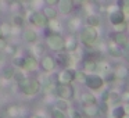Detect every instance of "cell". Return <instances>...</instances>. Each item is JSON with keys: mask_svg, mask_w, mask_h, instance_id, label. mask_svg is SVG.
Returning a JSON list of instances; mask_svg holds the SVG:
<instances>
[{"mask_svg": "<svg viewBox=\"0 0 129 118\" xmlns=\"http://www.w3.org/2000/svg\"><path fill=\"white\" fill-rule=\"evenodd\" d=\"M45 39H46V47L49 50L54 51V53L65 51V38L60 32H53L46 26Z\"/></svg>", "mask_w": 129, "mask_h": 118, "instance_id": "1", "label": "cell"}, {"mask_svg": "<svg viewBox=\"0 0 129 118\" xmlns=\"http://www.w3.org/2000/svg\"><path fill=\"white\" fill-rule=\"evenodd\" d=\"M79 42L87 49H92L93 46L97 43L99 40V32L97 28H93V26H83V28L79 29Z\"/></svg>", "mask_w": 129, "mask_h": 118, "instance_id": "2", "label": "cell"}, {"mask_svg": "<svg viewBox=\"0 0 129 118\" xmlns=\"http://www.w3.org/2000/svg\"><path fill=\"white\" fill-rule=\"evenodd\" d=\"M17 85H18L20 92L24 93L25 96H35L42 90V83L36 78H25L24 81H21Z\"/></svg>", "mask_w": 129, "mask_h": 118, "instance_id": "3", "label": "cell"}, {"mask_svg": "<svg viewBox=\"0 0 129 118\" xmlns=\"http://www.w3.org/2000/svg\"><path fill=\"white\" fill-rule=\"evenodd\" d=\"M83 85L92 92H97V90H101V87L104 86V78L96 72L87 74Z\"/></svg>", "mask_w": 129, "mask_h": 118, "instance_id": "4", "label": "cell"}, {"mask_svg": "<svg viewBox=\"0 0 129 118\" xmlns=\"http://www.w3.org/2000/svg\"><path fill=\"white\" fill-rule=\"evenodd\" d=\"M28 22L31 25H34L35 28H46L49 24V20L46 18V15L42 11H38V10H32L29 11L28 17H26Z\"/></svg>", "mask_w": 129, "mask_h": 118, "instance_id": "5", "label": "cell"}, {"mask_svg": "<svg viewBox=\"0 0 129 118\" xmlns=\"http://www.w3.org/2000/svg\"><path fill=\"white\" fill-rule=\"evenodd\" d=\"M75 78H76V70L72 67H67V68H61V71L56 75V82L57 83L70 85L72 82H75Z\"/></svg>", "mask_w": 129, "mask_h": 118, "instance_id": "6", "label": "cell"}, {"mask_svg": "<svg viewBox=\"0 0 129 118\" xmlns=\"http://www.w3.org/2000/svg\"><path fill=\"white\" fill-rule=\"evenodd\" d=\"M54 95L60 99H64V100H72L75 97V87L72 86V83L70 85H64V83H57L56 85V92Z\"/></svg>", "mask_w": 129, "mask_h": 118, "instance_id": "7", "label": "cell"}, {"mask_svg": "<svg viewBox=\"0 0 129 118\" xmlns=\"http://www.w3.org/2000/svg\"><path fill=\"white\" fill-rule=\"evenodd\" d=\"M39 67L43 72L50 74L57 68V63H56V57L50 56V54H43L39 60Z\"/></svg>", "mask_w": 129, "mask_h": 118, "instance_id": "8", "label": "cell"}, {"mask_svg": "<svg viewBox=\"0 0 129 118\" xmlns=\"http://www.w3.org/2000/svg\"><path fill=\"white\" fill-rule=\"evenodd\" d=\"M72 56L71 53H67V51H61V53H57L56 57V63H57V67H61V68H67L72 65Z\"/></svg>", "mask_w": 129, "mask_h": 118, "instance_id": "9", "label": "cell"}, {"mask_svg": "<svg viewBox=\"0 0 129 118\" xmlns=\"http://www.w3.org/2000/svg\"><path fill=\"white\" fill-rule=\"evenodd\" d=\"M110 39L114 40L121 49H123L129 43V36H128L126 32H117L115 31V32H112V34L110 35Z\"/></svg>", "mask_w": 129, "mask_h": 118, "instance_id": "10", "label": "cell"}, {"mask_svg": "<svg viewBox=\"0 0 129 118\" xmlns=\"http://www.w3.org/2000/svg\"><path fill=\"white\" fill-rule=\"evenodd\" d=\"M125 18H126L125 14H123L119 9H115V10H112V11L108 13V21H110V24H111L112 26L125 22Z\"/></svg>", "mask_w": 129, "mask_h": 118, "instance_id": "11", "label": "cell"}, {"mask_svg": "<svg viewBox=\"0 0 129 118\" xmlns=\"http://www.w3.org/2000/svg\"><path fill=\"white\" fill-rule=\"evenodd\" d=\"M58 13L62 15H70L71 13L74 11V7H75V3L74 0H58Z\"/></svg>", "mask_w": 129, "mask_h": 118, "instance_id": "12", "label": "cell"}, {"mask_svg": "<svg viewBox=\"0 0 129 118\" xmlns=\"http://www.w3.org/2000/svg\"><path fill=\"white\" fill-rule=\"evenodd\" d=\"M78 46H79V39L74 34H70L65 38V51L67 53H71V54L75 53L78 50Z\"/></svg>", "mask_w": 129, "mask_h": 118, "instance_id": "13", "label": "cell"}, {"mask_svg": "<svg viewBox=\"0 0 129 118\" xmlns=\"http://www.w3.org/2000/svg\"><path fill=\"white\" fill-rule=\"evenodd\" d=\"M82 114H83L85 118H97L100 115V112H99V103L82 106Z\"/></svg>", "mask_w": 129, "mask_h": 118, "instance_id": "14", "label": "cell"}, {"mask_svg": "<svg viewBox=\"0 0 129 118\" xmlns=\"http://www.w3.org/2000/svg\"><path fill=\"white\" fill-rule=\"evenodd\" d=\"M107 53H108V56L114 57V58H119V57L123 56L122 49H121L119 46H118L114 40H111V39H110L108 43H107Z\"/></svg>", "mask_w": 129, "mask_h": 118, "instance_id": "15", "label": "cell"}, {"mask_svg": "<svg viewBox=\"0 0 129 118\" xmlns=\"http://www.w3.org/2000/svg\"><path fill=\"white\" fill-rule=\"evenodd\" d=\"M21 38L24 39V42L32 45V43L38 42V32L32 28H24L22 34H21Z\"/></svg>", "mask_w": 129, "mask_h": 118, "instance_id": "16", "label": "cell"}, {"mask_svg": "<svg viewBox=\"0 0 129 118\" xmlns=\"http://www.w3.org/2000/svg\"><path fill=\"white\" fill-rule=\"evenodd\" d=\"M79 100H81L82 106H87V104H96L97 103V97L94 96V93H93L92 90H83V92L81 93Z\"/></svg>", "mask_w": 129, "mask_h": 118, "instance_id": "17", "label": "cell"}, {"mask_svg": "<svg viewBox=\"0 0 129 118\" xmlns=\"http://www.w3.org/2000/svg\"><path fill=\"white\" fill-rule=\"evenodd\" d=\"M99 70V63L93 58H86L82 64V71H85L86 74H93Z\"/></svg>", "mask_w": 129, "mask_h": 118, "instance_id": "18", "label": "cell"}, {"mask_svg": "<svg viewBox=\"0 0 129 118\" xmlns=\"http://www.w3.org/2000/svg\"><path fill=\"white\" fill-rule=\"evenodd\" d=\"M112 71L117 76V81H125L129 78V67L126 65H117Z\"/></svg>", "mask_w": 129, "mask_h": 118, "instance_id": "19", "label": "cell"}, {"mask_svg": "<svg viewBox=\"0 0 129 118\" xmlns=\"http://www.w3.org/2000/svg\"><path fill=\"white\" fill-rule=\"evenodd\" d=\"M85 24H86L87 26H93V28H99L101 24V18L99 14H96V13H90V14L86 15V18H85Z\"/></svg>", "mask_w": 129, "mask_h": 118, "instance_id": "20", "label": "cell"}, {"mask_svg": "<svg viewBox=\"0 0 129 118\" xmlns=\"http://www.w3.org/2000/svg\"><path fill=\"white\" fill-rule=\"evenodd\" d=\"M38 67H39V61H38L36 57L31 56V54H29V56H26V58H25V67H24V70L32 72V71H35Z\"/></svg>", "mask_w": 129, "mask_h": 118, "instance_id": "21", "label": "cell"}, {"mask_svg": "<svg viewBox=\"0 0 129 118\" xmlns=\"http://www.w3.org/2000/svg\"><path fill=\"white\" fill-rule=\"evenodd\" d=\"M81 25H82V22H81V18L79 17H72L71 20H68V22H67V28L71 34L78 32L79 29H81Z\"/></svg>", "mask_w": 129, "mask_h": 118, "instance_id": "22", "label": "cell"}, {"mask_svg": "<svg viewBox=\"0 0 129 118\" xmlns=\"http://www.w3.org/2000/svg\"><path fill=\"white\" fill-rule=\"evenodd\" d=\"M119 101H122L121 100V95L117 92V90H110L108 92V97H107V101L106 103L108 104L110 107H114V106H117V104H119Z\"/></svg>", "mask_w": 129, "mask_h": 118, "instance_id": "23", "label": "cell"}, {"mask_svg": "<svg viewBox=\"0 0 129 118\" xmlns=\"http://www.w3.org/2000/svg\"><path fill=\"white\" fill-rule=\"evenodd\" d=\"M31 56H34V57H42L43 54H45V45L43 43H32V46H31Z\"/></svg>", "mask_w": 129, "mask_h": 118, "instance_id": "24", "label": "cell"}, {"mask_svg": "<svg viewBox=\"0 0 129 118\" xmlns=\"http://www.w3.org/2000/svg\"><path fill=\"white\" fill-rule=\"evenodd\" d=\"M110 114H111L114 118H123V117L126 115L125 106H123V104H117V106L111 107V111H110Z\"/></svg>", "mask_w": 129, "mask_h": 118, "instance_id": "25", "label": "cell"}, {"mask_svg": "<svg viewBox=\"0 0 129 118\" xmlns=\"http://www.w3.org/2000/svg\"><path fill=\"white\" fill-rule=\"evenodd\" d=\"M6 114L9 118H18L21 115V110L17 104H10L6 108Z\"/></svg>", "mask_w": 129, "mask_h": 118, "instance_id": "26", "label": "cell"}, {"mask_svg": "<svg viewBox=\"0 0 129 118\" xmlns=\"http://www.w3.org/2000/svg\"><path fill=\"white\" fill-rule=\"evenodd\" d=\"M24 24H25V17H24L21 13H15V14H13V17H11V25L24 28Z\"/></svg>", "mask_w": 129, "mask_h": 118, "instance_id": "27", "label": "cell"}, {"mask_svg": "<svg viewBox=\"0 0 129 118\" xmlns=\"http://www.w3.org/2000/svg\"><path fill=\"white\" fill-rule=\"evenodd\" d=\"M42 13L46 15L47 20H54V18H57V15H58V11L51 6H45L42 10Z\"/></svg>", "mask_w": 129, "mask_h": 118, "instance_id": "28", "label": "cell"}, {"mask_svg": "<svg viewBox=\"0 0 129 118\" xmlns=\"http://www.w3.org/2000/svg\"><path fill=\"white\" fill-rule=\"evenodd\" d=\"M0 35L3 38L11 36V22H2L0 24Z\"/></svg>", "mask_w": 129, "mask_h": 118, "instance_id": "29", "label": "cell"}, {"mask_svg": "<svg viewBox=\"0 0 129 118\" xmlns=\"http://www.w3.org/2000/svg\"><path fill=\"white\" fill-rule=\"evenodd\" d=\"M54 107L58 110H62V111L67 112L68 110H70V103H68V100H64V99H60L57 97V100L54 101Z\"/></svg>", "mask_w": 129, "mask_h": 118, "instance_id": "30", "label": "cell"}, {"mask_svg": "<svg viewBox=\"0 0 129 118\" xmlns=\"http://www.w3.org/2000/svg\"><path fill=\"white\" fill-rule=\"evenodd\" d=\"M3 51H4V54H6V56L14 57V56H17V53H18V46L14 45V43H11V45H9V43H7V46L3 49Z\"/></svg>", "mask_w": 129, "mask_h": 118, "instance_id": "31", "label": "cell"}, {"mask_svg": "<svg viewBox=\"0 0 129 118\" xmlns=\"http://www.w3.org/2000/svg\"><path fill=\"white\" fill-rule=\"evenodd\" d=\"M117 7L125 14V17H129V0H118Z\"/></svg>", "mask_w": 129, "mask_h": 118, "instance_id": "32", "label": "cell"}, {"mask_svg": "<svg viewBox=\"0 0 129 118\" xmlns=\"http://www.w3.org/2000/svg\"><path fill=\"white\" fill-rule=\"evenodd\" d=\"M25 78H26V75H25V70H22V68H15L14 75H13V81H15L17 83H20V82H21V81H24Z\"/></svg>", "mask_w": 129, "mask_h": 118, "instance_id": "33", "label": "cell"}, {"mask_svg": "<svg viewBox=\"0 0 129 118\" xmlns=\"http://www.w3.org/2000/svg\"><path fill=\"white\" fill-rule=\"evenodd\" d=\"M14 71H15V67H4L3 71H2V76H3V79H6V81H11L13 75H14Z\"/></svg>", "mask_w": 129, "mask_h": 118, "instance_id": "34", "label": "cell"}, {"mask_svg": "<svg viewBox=\"0 0 129 118\" xmlns=\"http://www.w3.org/2000/svg\"><path fill=\"white\" fill-rule=\"evenodd\" d=\"M10 10L14 11V14H15V13H21L24 10V2H21V0L11 2V3H10Z\"/></svg>", "mask_w": 129, "mask_h": 118, "instance_id": "35", "label": "cell"}, {"mask_svg": "<svg viewBox=\"0 0 129 118\" xmlns=\"http://www.w3.org/2000/svg\"><path fill=\"white\" fill-rule=\"evenodd\" d=\"M25 58L26 57L24 56H14L13 57V65H14L15 68H22L25 67Z\"/></svg>", "mask_w": 129, "mask_h": 118, "instance_id": "36", "label": "cell"}, {"mask_svg": "<svg viewBox=\"0 0 129 118\" xmlns=\"http://www.w3.org/2000/svg\"><path fill=\"white\" fill-rule=\"evenodd\" d=\"M47 28L50 29V31H53V32H60L61 31V24H60V21H57V18H54V20H49Z\"/></svg>", "mask_w": 129, "mask_h": 118, "instance_id": "37", "label": "cell"}, {"mask_svg": "<svg viewBox=\"0 0 129 118\" xmlns=\"http://www.w3.org/2000/svg\"><path fill=\"white\" fill-rule=\"evenodd\" d=\"M50 117L51 118H67V114H65V111H62V110H58L56 108V107H53L50 111Z\"/></svg>", "mask_w": 129, "mask_h": 118, "instance_id": "38", "label": "cell"}, {"mask_svg": "<svg viewBox=\"0 0 129 118\" xmlns=\"http://www.w3.org/2000/svg\"><path fill=\"white\" fill-rule=\"evenodd\" d=\"M103 78H104V83H114V82L117 81V76H115L114 71H111V70L107 71Z\"/></svg>", "mask_w": 129, "mask_h": 118, "instance_id": "39", "label": "cell"}, {"mask_svg": "<svg viewBox=\"0 0 129 118\" xmlns=\"http://www.w3.org/2000/svg\"><path fill=\"white\" fill-rule=\"evenodd\" d=\"M68 117H70V118H85L83 114H82V111L75 110V108H70V110H68Z\"/></svg>", "mask_w": 129, "mask_h": 118, "instance_id": "40", "label": "cell"}, {"mask_svg": "<svg viewBox=\"0 0 129 118\" xmlns=\"http://www.w3.org/2000/svg\"><path fill=\"white\" fill-rule=\"evenodd\" d=\"M86 75H87V74L85 72V71H82V70L76 71V78H75V81H76V82H79V83H85Z\"/></svg>", "mask_w": 129, "mask_h": 118, "instance_id": "41", "label": "cell"}, {"mask_svg": "<svg viewBox=\"0 0 129 118\" xmlns=\"http://www.w3.org/2000/svg\"><path fill=\"white\" fill-rule=\"evenodd\" d=\"M115 28V31L117 32H126V29H128V22H122V24H119V25H115L114 26Z\"/></svg>", "mask_w": 129, "mask_h": 118, "instance_id": "42", "label": "cell"}, {"mask_svg": "<svg viewBox=\"0 0 129 118\" xmlns=\"http://www.w3.org/2000/svg\"><path fill=\"white\" fill-rule=\"evenodd\" d=\"M22 29H24V28H20V26L11 25V36H18V35H21V34H22Z\"/></svg>", "mask_w": 129, "mask_h": 118, "instance_id": "43", "label": "cell"}, {"mask_svg": "<svg viewBox=\"0 0 129 118\" xmlns=\"http://www.w3.org/2000/svg\"><path fill=\"white\" fill-rule=\"evenodd\" d=\"M46 3V6H51V7H56L58 4V0H43Z\"/></svg>", "mask_w": 129, "mask_h": 118, "instance_id": "44", "label": "cell"}, {"mask_svg": "<svg viewBox=\"0 0 129 118\" xmlns=\"http://www.w3.org/2000/svg\"><path fill=\"white\" fill-rule=\"evenodd\" d=\"M7 46V40H6V38H3V36H0V50H3L4 47Z\"/></svg>", "mask_w": 129, "mask_h": 118, "instance_id": "45", "label": "cell"}, {"mask_svg": "<svg viewBox=\"0 0 129 118\" xmlns=\"http://www.w3.org/2000/svg\"><path fill=\"white\" fill-rule=\"evenodd\" d=\"M122 51H123V53H126V54H129V43H128V45H126L125 47L122 49Z\"/></svg>", "mask_w": 129, "mask_h": 118, "instance_id": "46", "label": "cell"}, {"mask_svg": "<svg viewBox=\"0 0 129 118\" xmlns=\"http://www.w3.org/2000/svg\"><path fill=\"white\" fill-rule=\"evenodd\" d=\"M28 118H42V117H40L39 114H31V115H29Z\"/></svg>", "mask_w": 129, "mask_h": 118, "instance_id": "47", "label": "cell"}, {"mask_svg": "<svg viewBox=\"0 0 129 118\" xmlns=\"http://www.w3.org/2000/svg\"><path fill=\"white\" fill-rule=\"evenodd\" d=\"M83 2H86V0H74V3H83Z\"/></svg>", "mask_w": 129, "mask_h": 118, "instance_id": "48", "label": "cell"}, {"mask_svg": "<svg viewBox=\"0 0 129 118\" xmlns=\"http://www.w3.org/2000/svg\"><path fill=\"white\" fill-rule=\"evenodd\" d=\"M126 34H129V22H128V29H126Z\"/></svg>", "mask_w": 129, "mask_h": 118, "instance_id": "49", "label": "cell"}, {"mask_svg": "<svg viewBox=\"0 0 129 118\" xmlns=\"http://www.w3.org/2000/svg\"><path fill=\"white\" fill-rule=\"evenodd\" d=\"M7 2H9V3H11V2H15V0H7Z\"/></svg>", "mask_w": 129, "mask_h": 118, "instance_id": "50", "label": "cell"}, {"mask_svg": "<svg viewBox=\"0 0 129 118\" xmlns=\"http://www.w3.org/2000/svg\"><path fill=\"white\" fill-rule=\"evenodd\" d=\"M123 118H129V115H128V114H126V115H125V117H123Z\"/></svg>", "mask_w": 129, "mask_h": 118, "instance_id": "51", "label": "cell"}, {"mask_svg": "<svg viewBox=\"0 0 129 118\" xmlns=\"http://www.w3.org/2000/svg\"><path fill=\"white\" fill-rule=\"evenodd\" d=\"M21 2H31V0H21Z\"/></svg>", "mask_w": 129, "mask_h": 118, "instance_id": "52", "label": "cell"}, {"mask_svg": "<svg viewBox=\"0 0 129 118\" xmlns=\"http://www.w3.org/2000/svg\"><path fill=\"white\" fill-rule=\"evenodd\" d=\"M0 13H2V3H0Z\"/></svg>", "mask_w": 129, "mask_h": 118, "instance_id": "53", "label": "cell"}, {"mask_svg": "<svg viewBox=\"0 0 129 118\" xmlns=\"http://www.w3.org/2000/svg\"><path fill=\"white\" fill-rule=\"evenodd\" d=\"M128 103H129V99H128Z\"/></svg>", "mask_w": 129, "mask_h": 118, "instance_id": "54", "label": "cell"}, {"mask_svg": "<svg viewBox=\"0 0 129 118\" xmlns=\"http://www.w3.org/2000/svg\"><path fill=\"white\" fill-rule=\"evenodd\" d=\"M100 2H103V0H100Z\"/></svg>", "mask_w": 129, "mask_h": 118, "instance_id": "55", "label": "cell"}]
</instances>
